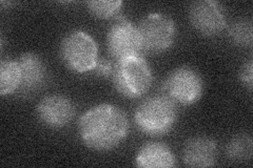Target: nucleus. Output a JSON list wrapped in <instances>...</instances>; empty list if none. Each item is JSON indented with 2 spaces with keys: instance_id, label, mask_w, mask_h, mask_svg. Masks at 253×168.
<instances>
[{
  "instance_id": "3",
  "label": "nucleus",
  "mask_w": 253,
  "mask_h": 168,
  "mask_svg": "<svg viewBox=\"0 0 253 168\" xmlns=\"http://www.w3.org/2000/svg\"><path fill=\"white\" fill-rule=\"evenodd\" d=\"M112 81L116 92L126 99H139L153 83V74L144 56L114 63Z\"/></svg>"
},
{
  "instance_id": "7",
  "label": "nucleus",
  "mask_w": 253,
  "mask_h": 168,
  "mask_svg": "<svg viewBox=\"0 0 253 168\" xmlns=\"http://www.w3.org/2000/svg\"><path fill=\"white\" fill-rule=\"evenodd\" d=\"M107 49L116 61L144 55L137 26L118 16L108 30Z\"/></svg>"
},
{
  "instance_id": "2",
  "label": "nucleus",
  "mask_w": 253,
  "mask_h": 168,
  "mask_svg": "<svg viewBox=\"0 0 253 168\" xmlns=\"http://www.w3.org/2000/svg\"><path fill=\"white\" fill-rule=\"evenodd\" d=\"M176 121V103L166 95H155L141 101L134 113L137 130L150 137L167 134L173 130Z\"/></svg>"
},
{
  "instance_id": "15",
  "label": "nucleus",
  "mask_w": 253,
  "mask_h": 168,
  "mask_svg": "<svg viewBox=\"0 0 253 168\" xmlns=\"http://www.w3.org/2000/svg\"><path fill=\"white\" fill-rule=\"evenodd\" d=\"M89 12L98 19H112L120 16V12L123 6V1H104V0H91L86 2Z\"/></svg>"
},
{
  "instance_id": "9",
  "label": "nucleus",
  "mask_w": 253,
  "mask_h": 168,
  "mask_svg": "<svg viewBox=\"0 0 253 168\" xmlns=\"http://www.w3.org/2000/svg\"><path fill=\"white\" fill-rule=\"evenodd\" d=\"M36 114L39 121L52 130L67 126L75 116V107L68 97L62 95L46 96L38 103Z\"/></svg>"
},
{
  "instance_id": "12",
  "label": "nucleus",
  "mask_w": 253,
  "mask_h": 168,
  "mask_svg": "<svg viewBox=\"0 0 253 168\" xmlns=\"http://www.w3.org/2000/svg\"><path fill=\"white\" fill-rule=\"evenodd\" d=\"M135 165L139 168H171L175 166V157L165 143L147 142L137 151Z\"/></svg>"
},
{
  "instance_id": "8",
  "label": "nucleus",
  "mask_w": 253,
  "mask_h": 168,
  "mask_svg": "<svg viewBox=\"0 0 253 168\" xmlns=\"http://www.w3.org/2000/svg\"><path fill=\"white\" fill-rule=\"evenodd\" d=\"M189 19L193 29L205 37H215L227 27L224 7L214 0H201L189 7Z\"/></svg>"
},
{
  "instance_id": "11",
  "label": "nucleus",
  "mask_w": 253,
  "mask_h": 168,
  "mask_svg": "<svg viewBox=\"0 0 253 168\" xmlns=\"http://www.w3.org/2000/svg\"><path fill=\"white\" fill-rule=\"evenodd\" d=\"M216 142L206 135L189 139L184 145L183 162L188 167H212L216 164Z\"/></svg>"
},
{
  "instance_id": "13",
  "label": "nucleus",
  "mask_w": 253,
  "mask_h": 168,
  "mask_svg": "<svg viewBox=\"0 0 253 168\" xmlns=\"http://www.w3.org/2000/svg\"><path fill=\"white\" fill-rule=\"evenodd\" d=\"M21 82V73L17 60L2 59L0 62V95L2 97L17 93Z\"/></svg>"
},
{
  "instance_id": "5",
  "label": "nucleus",
  "mask_w": 253,
  "mask_h": 168,
  "mask_svg": "<svg viewBox=\"0 0 253 168\" xmlns=\"http://www.w3.org/2000/svg\"><path fill=\"white\" fill-rule=\"evenodd\" d=\"M137 30L144 53H165L171 49L175 41V23L168 15L149 14L138 23Z\"/></svg>"
},
{
  "instance_id": "17",
  "label": "nucleus",
  "mask_w": 253,
  "mask_h": 168,
  "mask_svg": "<svg viewBox=\"0 0 253 168\" xmlns=\"http://www.w3.org/2000/svg\"><path fill=\"white\" fill-rule=\"evenodd\" d=\"M113 69L114 63L112 61L106 57H99L92 71L95 76L102 79H108L110 77H112Z\"/></svg>"
},
{
  "instance_id": "14",
  "label": "nucleus",
  "mask_w": 253,
  "mask_h": 168,
  "mask_svg": "<svg viewBox=\"0 0 253 168\" xmlns=\"http://www.w3.org/2000/svg\"><path fill=\"white\" fill-rule=\"evenodd\" d=\"M226 156L232 162L243 163L252 158V138L248 134H239L228 142Z\"/></svg>"
},
{
  "instance_id": "18",
  "label": "nucleus",
  "mask_w": 253,
  "mask_h": 168,
  "mask_svg": "<svg viewBox=\"0 0 253 168\" xmlns=\"http://www.w3.org/2000/svg\"><path fill=\"white\" fill-rule=\"evenodd\" d=\"M240 80L241 82L247 87V90L251 93L253 89V62L252 59H249L244 63L240 70Z\"/></svg>"
},
{
  "instance_id": "1",
  "label": "nucleus",
  "mask_w": 253,
  "mask_h": 168,
  "mask_svg": "<svg viewBox=\"0 0 253 168\" xmlns=\"http://www.w3.org/2000/svg\"><path fill=\"white\" fill-rule=\"evenodd\" d=\"M129 120L116 105L101 103L88 109L78 122L79 138L84 145L96 151L116 148L129 134Z\"/></svg>"
},
{
  "instance_id": "10",
  "label": "nucleus",
  "mask_w": 253,
  "mask_h": 168,
  "mask_svg": "<svg viewBox=\"0 0 253 168\" xmlns=\"http://www.w3.org/2000/svg\"><path fill=\"white\" fill-rule=\"evenodd\" d=\"M21 73V82L18 92L21 94H33L42 89L47 80V69L43 60L34 53L21 54L18 59Z\"/></svg>"
},
{
  "instance_id": "16",
  "label": "nucleus",
  "mask_w": 253,
  "mask_h": 168,
  "mask_svg": "<svg viewBox=\"0 0 253 168\" xmlns=\"http://www.w3.org/2000/svg\"><path fill=\"white\" fill-rule=\"evenodd\" d=\"M229 38L231 42L240 47H251L253 29L250 20H239L229 28Z\"/></svg>"
},
{
  "instance_id": "6",
  "label": "nucleus",
  "mask_w": 253,
  "mask_h": 168,
  "mask_svg": "<svg viewBox=\"0 0 253 168\" xmlns=\"http://www.w3.org/2000/svg\"><path fill=\"white\" fill-rule=\"evenodd\" d=\"M165 95L176 104L193 105L204 94L203 78L196 69L184 66L173 69L164 82Z\"/></svg>"
},
{
  "instance_id": "4",
  "label": "nucleus",
  "mask_w": 253,
  "mask_h": 168,
  "mask_svg": "<svg viewBox=\"0 0 253 168\" xmlns=\"http://www.w3.org/2000/svg\"><path fill=\"white\" fill-rule=\"evenodd\" d=\"M59 54L66 67L77 74L92 71L99 58L96 41L84 31H73L63 38Z\"/></svg>"
}]
</instances>
